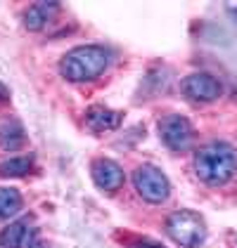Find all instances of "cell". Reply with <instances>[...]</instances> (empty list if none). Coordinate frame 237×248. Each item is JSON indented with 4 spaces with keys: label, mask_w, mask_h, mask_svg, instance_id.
<instances>
[{
    "label": "cell",
    "mask_w": 237,
    "mask_h": 248,
    "mask_svg": "<svg viewBox=\"0 0 237 248\" xmlns=\"http://www.w3.org/2000/svg\"><path fill=\"white\" fill-rule=\"evenodd\" d=\"M195 175L209 187H223L237 175V149L228 142L204 144L195 154Z\"/></svg>",
    "instance_id": "1"
},
{
    "label": "cell",
    "mask_w": 237,
    "mask_h": 248,
    "mask_svg": "<svg viewBox=\"0 0 237 248\" xmlns=\"http://www.w3.org/2000/svg\"><path fill=\"white\" fill-rule=\"evenodd\" d=\"M112 64L109 50L100 45H83L69 50L59 59V74L71 83H88L100 78Z\"/></svg>",
    "instance_id": "2"
},
{
    "label": "cell",
    "mask_w": 237,
    "mask_h": 248,
    "mask_svg": "<svg viewBox=\"0 0 237 248\" xmlns=\"http://www.w3.org/2000/svg\"><path fill=\"white\" fill-rule=\"evenodd\" d=\"M169 236L183 248H202L206 241V225L204 217L195 210H176L166 220Z\"/></svg>",
    "instance_id": "3"
},
{
    "label": "cell",
    "mask_w": 237,
    "mask_h": 248,
    "mask_svg": "<svg viewBox=\"0 0 237 248\" xmlns=\"http://www.w3.org/2000/svg\"><path fill=\"white\" fill-rule=\"evenodd\" d=\"M133 187L140 196L147 201V203H164L171 194V185H169V177L159 170L157 166H140L133 172Z\"/></svg>",
    "instance_id": "4"
},
{
    "label": "cell",
    "mask_w": 237,
    "mask_h": 248,
    "mask_svg": "<svg viewBox=\"0 0 237 248\" xmlns=\"http://www.w3.org/2000/svg\"><path fill=\"white\" fill-rule=\"evenodd\" d=\"M159 135L164 140V144L173 152H185L190 149L192 144V123L180 114H171V116H164L159 121Z\"/></svg>",
    "instance_id": "5"
},
{
    "label": "cell",
    "mask_w": 237,
    "mask_h": 248,
    "mask_svg": "<svg viewBox=\"0 0 237 248\" xmlns=\"http://www.w3.org/2000/svg\"><path fill=\"white\" fill-rule=\"evenodd\" d=\"M180 90H183V95L190 97L192 102H214V99L220 97L223 85L211 74H190L187 78H183Z\"/></svg>",
    "instance_id": "6"
},
{
    "label": "cell",
    "mask_w": 237,
    "mask_h": 248,
    "mask_svg": "<svg viewBox=\"0 0 237 248\" xmlns=\"http://www.w3.org/2000/svg\"><path fill=\"white\" fill-rule=\"evenodd\" d=\"M90 172H93V182H95L102 191L118 189V187L123 185V180H126L121 166L114 163V161H109V158H98V161L93 163Z\"/></svg>",
    "instance_id": "7"
},
{
    "label": "cell",
    "mask_w": 237,
    "mask_h": 248,
    "mask_svg": "<svg viewBox=\"0 0 237 248\" xmlns=\"http://www.w3.org/2000/svg\"><path fill=\"white\" fill-rule=\"evenodd\" d=\"M59 12V2H34L24 12V26L29 31H43L48 21Z\"/></svg>",
    "instance_id": "8"
},
{
    "label": "cell",
    "mask_w": 237,
    "mask_h": 248,
    "mask_svg": "<svg viewBox=\"0 0 237 248\" xmlns=\"http://www.w3.org/2000/svg\"><path fill=\"white\" fill-rule=\"evenodd\" d=\"M123 121V114L118 111H112L107 107H90L88 114H85V123L90 130L95 133H107V130H114L118 128V123Z\"/></svg>",
    "instance_id": "9"
},
{
    "label": "cell",
    "mask_w": 237,
    "mask_h": 248,
    "mask_svg": "<svg viewBox=\"0 0 237 248\" xmlns=\"http://www.w3.org/2000/svg\"><path fill=\"white\" fill-rule=\"evenodd\" d=\"M31 232H34V227H31L29 217H21L17 222H12L10 227L0 232V248H24Z\"/></svg>",
    "instance_id": "10"
},
{
    "label": "cell",
    "mask_w": 237,
    "mask_h": 248,
    "mask_svg": "<svg viewBox=\"0 0 237 248\" xmlns=\"http://www.w3.org/2000/svg\"><path fill=\"white\" fill-rule=\"evenodd\" d=\"M26 144V133L17 118H7L0 123V149L5 152H17Z\"/></svg>",
    "instance_id": "11"
},
{
    "label": "cell",
    "mask_w": 237,
    "mask_h": 248,
    "mask_svg": "<svg viewBox=\"0 0 237 248\" xmlns=\"http://www.w3.org/2000/svg\"><path fill=\"white\" fill-rule=\"evenodd\" d=\"M21 194L15 187H0V220H10L21 208Z\"/></svg>",
    "instance_id": "12"
},
{
    "label": "cell",
    "mask_w": 237,
    "mask_h": 248,
    "mask_svg": "<svg viewBox=\"0 0 237 248\" xmlns=\"http://www.w3.org/2000/svg\"><path fill=\"white\" fill-rule=\"evenodd\" d=\"M31 170V158L29 156H15L0 163V175L2 177H21Z\"/></svg>",
    "instance_id": "13"
},
{
    "label": "cell",
    "mask_w": 237,
    "mask_h": 248,
    "mask_svg": "<svg viewBox=\"0 0 237 248\" xmlns=\"http://www.w3.org/2000/svg\"><path fill=\"white\" fill-rule=\"evenodd\" d=\"M128 248H164V246L157 244V241H152V239H140V241H135V244H131Z\"/></svg>",
    "instance_id": "14"
},
{
    "label": "cell",
    "mask_w": 237,
    "mask_h": 248,
    "mask_svg": "<svg viewBox=\"0 0 237 248\" xmlns=\"http://www.w3.org/2000/svg\"><path fill=\"white\" fill-rule=\"evenodd\" d=\"M26 248H45V246H43V244H40L38 232H36V229L31 232V236H29V241H26Z\"/></svg>",
    "instance_id": "15"
}]
</instances>
